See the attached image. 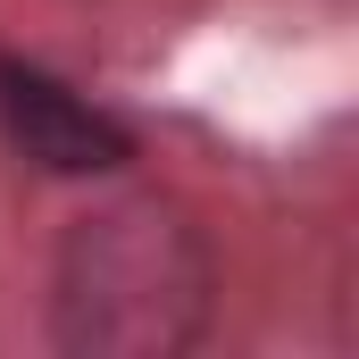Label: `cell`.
Listing matches in <instances>:
<instances>
[{
	"label": "cell",
	"mask_w": 359,
	"mask_h": 359,
	"mask_svg": "<svg viewBox=\"0 0 359 359\" xmlns=\"http://www.w3.org/2000/svg\"><path fill=\"white\" fill-rule=\"evenodd\" d=\"M217 259L184 201L117 192L84 209L50 259V334L84 359H176L209 334Z\"/></svg>",
	"instance_id": "obj_1"
},
{
	"label": "cell",
	"mask_w": 359,
	"mask_h": 359,
	"mask_svg": "<svg viewBox=\"0 0 359 359\" xmlns=\"http://www.w3.org/2000/svg\"><path fill=\"white\" fill-rule=\"evenodd\" d=\"M0 134L42 176H109V168L134 159V126L126 117H109L100 100H84L50 67L8 59V50H0Z\"/></svg>",
	"instance_id": "obj_2"
}]
</instances>
